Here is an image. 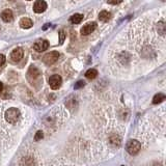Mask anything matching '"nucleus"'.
Here are the masks:
<instances>
[{"mask_svg": "<svg viewBox=\"0 0 166 166\" xmlns=\"http://www.w3.org/2000/svg\"><path fill=\"white\" fill-rule=\"evenodd\" d=\"M19 24H20L21 28H23V29H29V28H31L32 25H33L32 21L28 18H22Z\"/></svg>", "mask_w": 166, "mask_h": 166, "instance_id": "nucleus-11", "label": "nucleus"}, {"mask_svg": "<svg viewBox=\"0 0 166 166\" xmlns=\"http://www.w3.org/2000/svg\"><path fill=\"white\" fill-rule=\"evenodd\" d=\"M58 57H59V53H58L57 51H52V52L47 53L45 56H44L43 62L47 65H52L53 63H55L56 62H57Z\"/></svg>", "mask_w": 166, "mask_h": 166, "instance_id": "nucleus-4", "label": "nucleus"}, {"mask_svg": "<svg viewBox=\"0 0 166 166\" xmlns=\"http://www.w3.org/2000/svg\"><path fill=\"white\" fill-rule=\"evenodd\" d=\"M96 28H97V23H96V22H89V23H86L81 28V34L82 36H88V34L91 33Z\"/></svg>", "mask_w": 166, "mask_h": 166, "instance_id": "nucleus-7", "label": "nucleus"}, {"mask_svg": "<svg viewBox=\"0 0 166 166\" xmlns=\"http://www.w3.org/2000/svg\"><path fill=\"white\" fill-rule=\"evenodd\" d=\"M43 136H44L43 132H42V131H38V132H36V136H34V139H36V141L41 140V139L43 138Z\"/></svg>", "mask_w": 166, "mask_h": 166, "instance_id": "nucleus-17", "label": "nucleus"}, {"mask_svg": "<svg viewBox=\"0 0 166 166\" xmlns=\"http://www.w3.org/2000/svg\"><path fill=\"white\" fill-rule=\"evenodd\" d=\"M121 2H122V0H107V3L113 4V5H115V4H119Z\"/></svg>", "mask_w": 166, "mask_h": 166, "instance_id": "nucleus-18", "label": "nucleus"}, {"mask_svg": "<svg viewBox=\"0 0 166 166\" xmlns=\"http://www.w3.org/2000/svg\"><path fill=\"white\" fill-rule=\"evenodd\" d=\"M97 76H98V71H97V70H95V69H89L88 71L85 73V77H86L87 79H89V80L95 79Z\"/></svg>", "mask_w": 166, "mask_h": 166, "instance_id": "nucleus-13", "label": "nucleus"}, {"mask_svg": "<svg viewBox=\"0 0 166 166\" xmlns=\"http://www.w3.org/2000/svg\"><path fill=\"white\" fill-rule=\"evenodd\" d=\"M165 95H163V93H158V95H156L154 97V99H153V103L154 104H160L161 102H163L165 100Z\"/></svg>", "mask_w": 166, "mask_h": 166, "instance_id": "nucleus-15", "label": "nucleus"}, {"mask_svg": "<svg viewBox=\"0 0 166 166\" xmlns=\"http://www.w3.org/2000/svg\"><path fill=\"white\" fill-rule=\"evenodd\" d=\"M10 1H13V0H10Z\"/></svg>", "mask_w": 166, "mask_h": 166, "instance_id": "nucleus-22", "label": "nucleus"}, {"mask_svg": "<svg viewBox=\"0 0 166 166\" xmlns=\"http://www.w3.org/2000/svg\"><path fill=\"white\" fill-rule=\"evenodd\" d=\"M110 18H111V14L109 12H107V10H102L99 14V19L102 22H107Z\"/></svg>", "mask_w": 166, "mask_h": 166, "instance_id": "nucleus-12", "label": "nucleus"}, {"mask_svg": "<svg viewBox=\"0 0 166 166\" xmlns=\"http://www.w3.org/2000/svg\"><path fill=\"white\" fill-rule=\"evenodd\" d=\"M13 18H14V15H13V12L10 10H5L1 13V19L6 23L12 22Z\"/></svg>", "mask_w": 166, "mask_h": 166, "instance_id": "nucleus-10", "label": "nucleus"}, {"mask_svg": "<svg viewBox=\"0 0 166 166\" xmlns=\"http://www.w3.org/2000/svg\"><path fill=\"white\" fill-rule=\"evenodd\" d=\"M5 62V56L3 54H0V67Z\"/></svg>", "mask_w": 166, "mask_h": 166, "instance_id": "nucleus-20", "label": "nucleus"}, {"mask_svg": "<svg viewBox=\"0 0 166 166\" xmlns=\"http://www.w3.org/2000/svg\"><path fill=\"white\" fill-rule=\"evenodd\" d=\"M140 148H141V145L139 143V141L137 140H130L127 143V152L130 155H132V156L138 154L140 152Z\"/></svg>", "mask_w": 166, "mask_h": 166, "instance_id": "nucleus-3", "label": "nucleus"}, {"mask_svg": "<svg viewBox=\"0 0 166 166\" xmlns=\"http://www.w3.org/2000/svg\"><path fill=\"white\" fill-rule=\"evenodd\" d=\"M27 80L32 85H34V86H39L42 83V81H43L42 73L40 72V70L34 67V65H31L27 72Z\"/></svg>", "mask_w": 166, "mask_h": 166, "instance_id": "nucleus-1", "label": "nucleus"}, {"mask_svg": "<svg viewBox=\"0 0 166 166\" xmlns=\"http://www.w3.org/2000/svg\"><path fill=\"white\" fill-rule=\"evenodd\" d=\"M62 79L59 75H52L49 78V85L52 89H58L62 86Z\"/></svg>", "mask_w": 166, "mask_h": 166, "instance_id": "nucleus-5", "label": "nucleus"}, {"mask_svg": "<svg viewBox=\"0 0 166 166\" xmlns=\"http://www.w3.org/2000/svg\"><path fill=\"white\" fill-rule=\"evenodd\" d=\"M47 10V3L44 0H36L33 4V10L36 14H42Z\"/></svg>", "mask_w": 166, "mask_h": 166, "instance_id": "nucleus-8", "label": "nucleus"}, {"mask_svg": "<svg viewBox=\"0 0 166 166\" xmlns=\"http://www.w3.org/2000/svg\"><path fill=\"white\" fill-rule=\"evenodd\" d=\"M65 36H67V34H65L64 30H60V32H59V44L60 45H62L63 44V42H64V40H65Z\"/></svg>", "mask_w": 166, "mask_h": 166, "instance_id": "nucleus-16", "label": "nucleus"}, {"mask_svg": "<svg viewBox=\"0 0 166 166\" xmlns=\"http://www.w3.org/2000/svg\"><path fill=\"white\" fill-rule=\"evenodd\" d=\"M83 86H84V81H78L75 84V89H78V88H80V87H83Z\"/></svg>", "mask_w": 166, "mask_h": 166, "instance_id": "nucleus-19", "label": "nucleus"}, {"mask_svg": "<svg viewBox=\"0 0 166 166\" xmlns=\"http://www.w3.org/2000/svg\"><path fill=\"white\" fill-rule=\"evenodd\" d=\"M48 47H49V43L46 40H39V41H36L33 45V49L38 52L45 51V50L48 49Z\"/></svg>", "mask_w": 166, "mask_h": 166, "instance_id": "nucleus-9", "label": "nucleus"}, {"mask_svg": "<svg viewBox=\"0 0 166 166\" xmlns=\"http://www.w3.org/2000/svg\"><path fill=\"white\" fill-rule=\"evenodd\" d=\"M5 119L10 124H16L20 119L21 113L18 108H10L8 110L5 111Z\"/></svg>", "mask_w": 166, "mask_h": 166, "instance_id": "nucleus-2", "label": "nucleus"}, {"mask_svg": "<svg viewBox=\"0 0 166 166\" xmlns=\"http://www.w3.org/2000/svg\"><path fill=\"white\" fill-rule=\"evenodd\" d=\"M2 88H3V84H2V83L0 82V93L2 91Z\"/></svg>", "mask_w": 166, "mask_h": 166, "instance_id": "nucleus-21", "label": "nucleus"}, {"mask_svg": "<svg viewBox=\"0 0 166 166\" xmlns=\"http://www.w3.org/2000/svg\"><path fill=\"white\" fill-rule=\"evenodd\" d=\"M70 20H71V22L73 24H79L80 22L83 20V15L82 14H75L71 17Z\"/></svg>", "mask_w": 166, "mask_h": 166, "instance_id": "nucleus-14", "label": "nucleus"}, {"mask_svg": "<svg viewBox=\"0 0 166 166\" xmlns=\"http://www.w3.org/2000/svg\"><path fill=\"white\" fill-rule=\"evenodd\" d=\"M23 54H24V51L22 48H16L10 53V59L14 62H18L23 58Z\"/></svg>", "mask_w": 166, "mask_h": 166, "instance_id": "nucleus-6", "label": "nucleus"}]
</instances>
